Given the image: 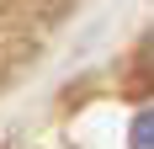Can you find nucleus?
<instances>
[{"instance_id":"obj_1","label":"nucleus","mask_w":154,"mask_h":149,"mask_svg":"<svg viewBox=\"0 0 154 149\" xmlns=\"http://www.w3.org/2000/svg\"><path fill=\"white\" fill-rule=\"evenodd\" d=\"M128 144H133V149H154V106L133 117V133H128Z\"/></svg>"}]
</instances>
